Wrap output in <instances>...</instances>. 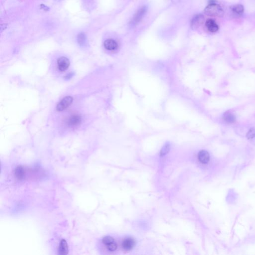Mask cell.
<instances>
[{
	"label": "cell",
	"mask_w": 255,
	"mask_h": 255,
	"mask_svg": "<svg viewBox=\"0 0 255 255\" xmlns=\"http://www.w3.org/2000/svg\"><path fill=\"white\" fill-rule=\"evenodd\" d=\"M204 13L211 17H221L224 15V11L221 6L216 4H209L204 9Z\"/></svg>",
	"instance_id": "obj_1"
},
{
	"label": "cell",
	"mask_w": 255,
	"mask_h": 255,
	"mask_svg": "<svg viewBox=\"0 0 255 255\" xmlns=\"http://www.w3.org/2000/svg\"><path fill=\"white\" fill-rule=\"evenodd\" d=\"M147 11V8L144 6L137 11L134 17L130 23V26L131 27H134L136 26L138 23L141 21V20L144 17V15L146 14Z\"/></svg>",
	"instance_id": "obj_2"
},
{
	"label": "cell",
	"mask_w": 255,
	"mask_h": 255,
	"mask_svg": "<svg viewBox=\"0 0 255 255\" xmlns=\"http://www.w3.org/2000/svg\"><path fill=\"white\" fill-rule=\"evenodd\" d=\"M73 101L72 97L67 96L64 97L62 100L57 105V109L59 111H63L71 104Z\"/></svg>",
	"instance_id": "obj_3"
},
{
	"label": "cell",
	"mask_w": 255,
	"mask_h": 255,
	"mask_svg": "<svg viewBox=\"0 0 255 255\" xmlns=\"http://www.w3.org/2000/svg\"><path fill=\"white\" fill-rule=\"evenodd\" d=\"M70 65V61L65 57H61L57 60V66L59 70L64 71L68 69Z\"/></svg>",
	"instance_id": "obj_4"
},
{
	"label": "cell",
	"mask_w": 255,
	"mask_h": 255,
	"mask_svg": "<svg viewBox=\"0 0 255 255\" xmlns=\"http://www.w3.org/2000/svg\"><path fill=\"white\" fill-rule=\"evenodd\" d=\"M204 17L202 15H195L193 18L191 22V28L193 29H196L204 23Z\"/></svg>",
	"instance_id": "obj_5"
},
{
	"label": "cell",
	"mask_w": 255,
	"mask_h": 255,
	"mask_svg": "<svg viewBox=\"0 0 255 255\" xmlns=\"http://www.w3.org/2000/svg\"><path fill=\"white\" fill-rule=\"evenodd\" d=\"M205 26L211 32H215L219 30V27L215 21L212 19H208L206 21Z\"/></svg>",
	"instance_id": "obj_6"
},
{
	"label": "cell",
	"mask_w": 255,
	"mask_h": 255,
	"mask_svg": "<svg viewBox=\"0 0 255 255\" xmlns=\"http://www.w3.org/2000/svg\"><path fill=\"white\" fill-rule=\"evenodd\" d=\"M136 244L135 240L132 238H127L122 243V247L126 250H131L134 247Z\"/></svg>",
	"instance_id": "obj_7"
},
{
	"label": "cell",
	"mask_w": 255,
	"mask_h": 255,
	"mask_svg": "<svg viewBox=\"0 0 255 255\" xmlns=\"http://www.w3.org/2000/svg\"><path fill=\"white\" fill-rule=\"evenodd\" d=\"M15 176L19 180H22L25 179L26 176V170L23 166H19L15 168Z\"/></svg>",
	"instance_id": "obj_8"
},
{
	"label": "cell",
	"mask_w": 255,
	"mask_h": 255,
	"mask_svg": "<svg viewBox=\"0 0 255 255\" xmlns=\"http://www.w3.org/2000/svg\"><path fill=\"white\" fill-rule=\"evenodd\" d=\"M198 159L201 163L203 164L207 163L209 161V154L205 150L201 151L198 154Z\"/></svg>",
	"instance_id": "obj_9"
},
{
	"label": "cell",
	"mask_w": 255,
	"mask_h": 255,
	"mask_svg": "<svg viewBox=\"0 0 255 255\" xmlns=\"http://www.w3.org/2000/svg\"><path fill=\"white\" fill-rule=\"evenodd\" d=\"M230 9L233 13L235 15L240 16L244 13V6L241 4H237L233 5L230 7Z\"/></svg>",
	"instance_id": "obj_10"
},
{
	"label": "cell",
	"mask_w": 255,
	"mask_h": 255,
	"mask_svg": "<svg viewBox=\"0 0 255 255\" xmlns=\"http://www.w3.org/2000/svg\"><path fill=\"white\" fill-rule=\"evenodd\" d=\"M104 46L105 48L108 50H114L118 47L117 42L111 39L105 40L104 42Z\"/></svg>",
	"instance_id": "obj_11"
},
{
	"label": "cell",
	"mask_w": 255,
	"mask_h": 255,
	"mask_svg": "<svg viewBox=\"0 0 255 255\" xmlns=\"http://www.w3.org/2000/svg\"><path fill=\"white\" fill-rule=\"evenodd\" d=\"M68 253V246L66 240H61L59 248V254L60 255H66Z\"/></svg>",
	"instance_id": "obj_12"
},
{
	"label": "cell",
	"mask_w": 255,
	"mask_h": 255,
	"mask_svg": "<svg viewBox=\"0 0 255 255\" xmlns=\"http://www.w3.org/2000/svg\"><path fill=\"white\" fill-rule=\"evenodd\" d=\"M81 121L80 116L77 115H74L70 117L68 120V125L70 126H75L79 125Z\"/></svg>",
	"instance_id": "obj_13"
},
{
	"label": "cell",
	"mask_w": 255,
	"mask_h": 255,
	"mask_svg": "<svg viewBox=\"0 0 255 255\" xmlns=\"http://www.w3.org/2000/svg\"><path fill=\"white\" fill-rule=\"evenodd\" d=\"M223 118L224 121L228 124H232L236 121L235 116L229 112H227L224 114Z\"/></svg>",
	"instance_id": "obj_14"
},
{
	"label": "cell",
	"mask_w": 255,
	"mask_h": 255,
	"mask_svg": "<svg viewBox=\"0 0 255 255\" xmlns=\"http://www.w3.org/2000/svg\"><path fill=\"white\" fill-rule=\"evenodd\" d=\"M86 38L83 33H80L77 36V41L80 46H83L86 43Z\"/></svg>",
	"instance_id": "obj_15"
},
{
	"label": "cell",
	"mask_w": 255,
	"mask_h": 255,
	"mask_svg": "<svg viewBox=\"0 0 255 255\" xmlns=\"http://www.w3.org/2000/svg\"><path fill=\"white\" fill-rule=\"evenodd\" d=\"M114 242H115L114 239L110 236L105 237L102 240L103 243L106 246V247Z\"/></svg>",
	"instance_id": "obj_16"
},
{
	"label": "cell",
	"mask_w": 255,
	"mask_h": 255,
	"mask_svg": "<svg viewBox=\"0 0 255 255\" xmlns=\"http://www.w3.org/2000/svg\"><path fill=\"white\" fill-rule=\"evenodd\" d=\"M170 144H166L163 147L162 149H161V156H164L165 155H166L168 153L170 150Z\"/></svg>",
	"instance_id": "obj_17"
},
{
	"label": "cell",
	"mask_w": 255,
	"mask_h": 255,
	"mask_svg": "<svg viewBox=\"0 0 255 255\" xmlns=\"http://www.w3.org/2000/svg\"><path fill=\"white\" fill-rule=\"evenodd\" d=\"M255 137V128H252L247 134V138L248 139H252Z\"/></svg>",
	"instance_id": "obj_18"
},
{
	"label": "cell",
	"mask_w": 255,
	"mask_h": 255,
	"mask_svg": "<svg viewBox=\"0 0 255 255\" xmlns=\"http://www.w3.org/2000/svg\"><path fill=\"white\" fill-rule=\"evenodd\" d=\"M107 249L110 252L115 251L117 248V245L116 242L112 243V244H110L108 246H106Z\"/></svg>",
	"instance_id": "obj_19"
}]
</instances>
